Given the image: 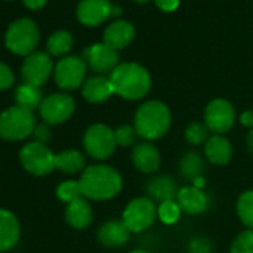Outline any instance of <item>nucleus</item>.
I'll list each match as a JSON object with an SVG mask.
<instances>
[{
    "label": "nucleus",
    "mask_w": 253,
    "mask_h": 253,
    "mask_svg": "<svg viewBox=\"0 0 253 253\" xmlns=\"http://www.w3.org/2000/svg\"><path fill=\"white\" fill-rule=\"evenodd\" d=\"M115 6L109 0H82L78 6V18L88 27L98 26L110 15H113Z\"/></svg>",
    "instance_id": "14"
},
{
    "label": "nucleus",
    "mask_w": 253,
    "mask_h": 253,
    "mask_svg": "<svg viewBox=\"0 0 253 253\" xmlns=\"http://www.w3.org/2000/svg\"><path fill=\"white\" fill-rule=\"evenodd\" d=\"M57 197L64 201V203H72L78 198H82V189H81V183L75 182V180H67L63 182L61 185H58L57 188Z\"/></svg>",
    "instance_id": "30"
},
{
    "label": "nucleus",
    "mask_w": 253,
    "mask_h": 253,
    "mask_svg": "<svg viewBox=\"0 0 253 253\" xmlns=\"http://www.w3.org/2000/svg\"><path fill=\"white\" fill-rule=\"evenodd\" d=\"M86 64L97 73L113 72L118 67V54L104 43H95L84 51Z\"/></svg>",
    "instance_id": "13"
},
{
    "label": "nucleus",
    "mask_w": 253,
    "mask_h": 253,
    "mask_svg": "<svg viewBox=\"0 0 253 253\" xmlns=\"http://www.w3.org/2000/svg\"><path fill=\"white\" fill-rule=\"evenodd\" d=\"M247 149H249V152L253 155V128H252L250 133L247 134Z\"/></svg>",
    "instance_id": "40"
},
{
    "label": "nucleus",
    "mask_w": 253,
    "mask_h": 253,
    "mask_svg": "<svg viewBox=\"0 0 253 253\" xmlns=\"http://www.w3.org/2000/svg\"><path fill=\"white\" fill-rule=\"evenodd\" d=\"M158 217L164 223H174L180 217V207L177 201H166L158 206Z\"/></svg>",
    "instance_id": "32"
},
{
    "label": "nucleus",
    "mask_w": 253,
    "mask_h": 253,
    "mask_svg": "<svg viewBox=\"0 0 253 253\" xmlns=\"http://www.w3.org/2000/svg\"><path fill=\"white\" fill-rule=\"evenodd\" d=\"M171 124L169 107L161 101H146L142 104L134 116V130L137 136L146 140H157L163 137Z\"/></svg>",
    "instance_id": "3"
},
{
    "label": "nucleus",
    "mask_w": 253,
    "mask_h": 253,
    "mask_svg": "<svg viewBox=\"0 0 253 253\" xmlns=\"http://www.w3.org/2000/svg\"><path fill=\"white\" fill-rule=\"evenodd\" d=\"M39 42V30L29 18L14 21L6 32V46L14 54L30 55Z\"/></svg>",
    "instance_id": "5"
},
{
    "label": "nucleus",
    "mask_w": 253,
    "mask_h": 253,
    "mask_svg": "<svg viewBox=\"0 0 253 253\" xmlns=\"http://www.w3.org/2000/svg\"><path fill=\"white\" fill-rule=\"evenodd\" d=\"M157 5L166 12H173L179 6V0H157Z\"/></svg>",
    "instance_id": "37"
},
{
    "label": "nucleus",
    "mask_w": 253,
    "mask_h": 253,
    "mask_svg": "<svg viewBox=\"0 0 253 253\" xmlns=\"http://www.w3.org/2000/svg\"><path fill=\"white\" fill-rule=\"evenodd\" d=\"M209 128L206 124H201V122H192L188 125V128L185 131V137L186 140L191 143V145H201L204 142L209 140Z\"/></svg>",
    "instance_id": "29"
},
{
    "label": "nucleus",
    "mask_w": 253,
    "mask_h": 253,
    "mask_svg": "<svg viewBox=\"0 0 253 253\" xmlns=\"http://www.w3.org/2000/svg\"><path fill=\"white\" fill-rule=\"evenodd\" d=\"M240 122L244 125V126H250L253 128V110H246L241 113L240 116Z\"/></svg>",
    "instance_id": "38"
},
{
    "label": "nucleus",
    "mask_w": 253,
    "mask_h": 253,
    "mask_svg": "<svg viewBox=\"0 0 253 253\" xmlns=\"http://www.w3.org/2000/svg\"><path fill=\"white\" fill-rule=\"evenodd\" d=\"M36 128V118L33 110L23 106H14L0 113V137L17 142L33 134Z\"/></svg>",
    "instance_id": "4"
},
{
    "label": "nucleus",
    "mask_w": 253,
    "mask_h": 253,
    "mask_svg": "<svg viewBox=\"0 0 253 253\" xmlns=\"http://www.w3.org/2000/svg\"><path fill=\"white\" fill-rule=\"evenodd\" d=\"M157 214L158 209L154 201L142 197L126 204L122 214V222L130 229V232H142L154 223Z\"/></svg>",
    "instance_id": "6"
},
{
    "label": "nucleus",
    "mask_w": 253,
    "mask_h": 253,
    "mask_svg": "<svg viewBox=\"0 0 253 253\" xmlns=\"http://www.w3.org/2000/svg\"><path fill=\"white\" fill-rule=\"evenodd\" d=\"M189 253H211V243L207 238L197 237L188 243Z\"/></svg>",
    "instance_id": "34"
},
{
    "label": "nucleus",
    "mask_w": 253,
    "mask_h": 253,
    "mask_svg": "<svg viewBox=\"0 0 253 253\" xmlns=\"http://www.w3.org/2000/svg\"><path fill=\"white\" fill-rule=\"evenodd\" d=\"M23 2H24V5H26L29 9L36 11V9H41V8L45 5L46 0H23Z\"/></svg>",
    "instance_id": "39"
},
{
    "label": "nucleus",
    "mask_w": 253,
    "mask_h": 253,
    "mask_svg": "<svg viewBox=\"0 0 253 253\" xmlns=\"http://www.w3.org/2000/svg\"><path fill=\"white\" fill-rule=\"evenodd\" d=\"M130 229L122 220H109L103 223L98 229V241L106 247H118L128 241Z\"/></svg>",
    "instance_id": "16"
},
{
    "label": "nucleus",
    "mask_w": 253,
    "mask_h": 253,
    "mask_svg": "<svg viewBox=\"0 0 253 253\" xmlns=\"http://www.w3.org/2000/svg\"><path fill=\"white\" fill-rule=\"evenodd\" d=\"M176 200H177L180 210L189 214H200L207 209L206 194L200 188H195V186H185L179 189Z\"/></svg>",
    "instance_id": "19"
},
{
    "label": "nucleus",
    "mask_w": 253,
    "mask_h": 253,
    "mask_svg": "<svg viewBox=\"0 0 253 253\" xmlns=\"http://www.w3.org/2000/svg\"><path fill=\"white\" fill-rule=\"evenodd\" d=\"M84 146L89 157L95 160H107L118 146L115 131H112L104 124H94L85 133Z\"/></svg>",
    "instance_id": "7"
},
{
    "label": "nucleus",
    "mask_w": 253,
    "mask_h": 253,
    "mask_svg": "<svg viewBox=\"0 0 253 253\" xmlns=\"http://www.w3.org/2000/svg\"><path fill=\"white\" fill-rule=\"evenodd\" d=\"M231 253H253V229L243 231L231 244Z\"/></svg>",
    "instance_id": "31"
},
{
    "label": "nucleus",
    "mask_w": 253,
    "mask_h": 253,
    "mask_svg": "<svg viewBox=\"0 0 253 253\" xmlns=\"http://www.w3.org/2000/svg\"><path fill=\"white\" fill-rule=\"evenodd\" d=\"M136 130L134 126H130V125H122L119 128L115 131V140H116V145L119 146H131L136 140Z\"/></svg>",
    "instance_id": "33"
},
{
    "label": "nucleus",
    "mask_w": 253,
    "mask_h": 253,
    "mask_svg": "<svg viewBox=\"0 0 253 253\" xmlns=\"http://www.w3.org/2000/svg\"><path fill=\"white\" fill-rule=\"evenodd\" d=\"M179 170L180 174L185 179L189 180H195L197 177H201V173L204 170V163L203 158L200 157V154L197 152H188L179 163Z\"/></svg>",
    "instance_id": "26"
},
{
    "label": "nucleus",
    "mask_w": 253,
    "mask_h": 253,
    "mask_svg": "<svg viewBox=\"0 0 253 253\" xmlns=\"http://www.w3.org/2000/svg\"><path fill=\"white\" fill-rule=\"evenodd\" d=\"M204 151H206L207 160L217 166L228 164L232 157V146H231L229 140L219 134L209 137V140L206 142Z\"/></svg>",
    "instance_id": "20"
},
{
    "label": "nucleus",
    "mask_w": 253,
    "mask_h": 253,
    "mask_svg": "<svg viewBox=\"0 0 253 253\" xmlns=\"http://www.w3.org/2000/svg\"><path fill=\"white\" fill-rule=\"evenodd\" d=\"M15 100H17L18 106H23L26 109H30V110L41 107V104L43 101L39 86H35L30 84H23L17 88Z\"/></svg>",
    "instance_id": "25"
},
{
    "label": "nucleus",
    "mask_w": 253,
    "mask_h": 253,
    "mask_svg": "<svg viewBox=\"0 0 253 253\" xmlns=\"http://www.w3.org/2000/svg\"><path fill=\"white\" fill-rule=\"evenodd\" d=\"M86 73L85 61L79 57H66L55 66V82L63 89H76Z\"/></svg>",
    "instance_id": "11"
},
{
    "label": "nucleus",
    "mask_w": 253,
    "mask_h": 253,
    "mask_svg": "<svg viewBox=\"0 0 253 253\" xmlns=\"http://www.w3.org/2000/svg\"><path fill=\"white\" fill-rule=\"evenodd\" d=\"M235 121V110L232 104L223 98H216L209 103L206 113H204V122L207 128L216 134L228 131Z\"/></svg>",
    "instance_id": "10"
},
{
    "label": "nucleus",
    "mask_w": 253,
    "mask_h": 253,
    "mask_svg": "<svg viewBox=\"0 0 253 253\" xmlns=\"http://www.w3.org/2000/svg\"><path fill=\"white\" fill-rule=\"evenodd\" d=\"M52 72V60L45 52H32L26 57L21 75L24 84H30L35 86L43 85Z\"/></svg>",
    "instance_id": "12"
},
{
    "label": "nucleus",
    "mask_w": 253,
    "mask_h": 253,
    "mask_svg": "<svg viewBox=\"0 0 253 253\" xmlns=\"http://www.w3.org/2000/svg\"><path fill=\"white\" fill-rule=\"evenodd\" d=\"M66 220L76 229H84L92 222V209L85 198H78L67 204Z\"/></svg>",
    "instance_id": "23"
},
{
    "label": "nucleus",
    "mask_w": 253,
    "mask_h": 253,
    "mask_svg": "<svg viewBox=\"0 0 253 253\" xmlns=\"http://www.w3.org/2000/svg\"><path fill=\"white\" fill-rule=\"evenodd\" d=\"M12 84H14L12 70L6 64L0 63V91H5V89L11 88Z\"/></svg>",
    "instance_id": "35"
},
{
    "label": "nucleus",
    "mask_w": 253,
    "mask_h": 253,
    "mask_svg": "<svg viewBox=\"0 0 253 253\" xmlns=\"http://www.w3.org/2000/svg\"><path fill=\"white\" fill-rule=\"evenodd\" d=\"M20 240V222L8 210L0 209V252L12 249Z\"/></svg>",
    "instance_id": "18"
},
{
    "label": "nucleus",
    "mask_w": 253,
    "mask_h": 253,
    "mask_svg": "<svg viewBox=\"0 0 253 253\" xmlns=\"http://www.w3.org/2000/svg\"><path fill=\"white\" fill-rule=\"evenodd\" d=\"M41 116L49 125L66 122L75 112V100L67 94H52L43 98L41 107Z\"/></svg>",
    "instance_id": "9"
},
{
    "label": "nucleus",
    "mask_w": 253,
    "mask_h": 253,
    "mask_svg": "<svg viewBox=\"0 0 253 253\" xmlns=\"http://www.w3.org/2000/svg\"><path fill=\"white\" fill-rule=\"evenodd\" d=\"M237 213L240 220L253 229V191H246L240 195L237 201Z\"/></svg>",
    "instance_id": "28"
},
{
    "label": "nucleus",
    "mask_w": 253,
    "mask_h": 253,
    "mask_svg": "<svg viewBox=\"0 0 253 253\" xmlns=\"http://www.w3.org/2000/svg\"><path fill=\"white\" fill-rule=\"evenodd\" d=\"M20 160L23 167L35 176H45L55 169V155L38 142L26 145L20 152Z\"/></svg>",
    "instance_id": "8"
},
{
    "label": "nucleus",
    "mask_w": 253,
    "mask_h": 253,
    "mask_svg": "<svg viewBox=\"0 0 253 253\" xmlns=\"http://www.w3.org/2000/svg\"><path fill=\"white\" fill-rule=\"evenodd\" d=\"M115 94L125 100H140L151 89V76L137 63H122L109 76Z\"/></svg>",
    "instance_id": "1"
},
{
    "label": "nucleus",
    "mask_w": 253,
    "mask_h": 253,
    "mask_svg": "<svg viewBox=\"0 0 253 253\" xmlns=\"http://www.w3.org/2000/svg\"><path fill=\"white\" fill-rule=\"evenodd\" d=\"M134 38V27L126 21H115L104 32V45L118 51L128 45Z\"/></svg>",
    "instance_id": "17"
},
{
    "label": "nucleus",
    "mask_w": 253,
    "mask_h": 253,
    "mask_svg": "<svg viewBox=\"0 0 253 253\" xmlns=\"http://www.w3.org/2000/svg\"><path fill=\"white\" fill-rule=\"evenodd\" d=\"M131 158H133V164L136 166V169H139L142 173L157 171L160 167V163H161L158 149L149 142L136 145L133 149Z\"/></svg>",
    "instance_id": "15"
},
{
    "label": "nucleus",
    "mask_w": 253,
    "mask_h": 253,
    "mask_svg": "<svg viewBox=\"0 0 253 253\" xmlns=\"http://www.w3.org/2000/svg\"><path fill=\"white\" fill-rule=\"evenodd\" d=\"M137 2H148V0H137Z\"/></svg>",
    "instance_id": "42"
},
{
    "label": "nucleus",
    "mask_w": 253,
    "mask_h": 253,
    "mask_svg": "<svg viewBox=\"0 0 253 253\" xmlns=\"http://www.w3.org/2000/svg\"><path fill=\"white\" fill-rule=\"evenodd\" d=\"M79 183L84 197L95 201H104L113 198L121 191L122 177L113 167L91 166L82 173Z\"/></svg>",
    "instance_id": "2"
},
{
    "label": "nucleus",
    "mask_w": 253,
    "mask_h": 253,
    "mask_svg": "<svg viewBox=\"0 0 253 253\" xmlns=\"http://www.w3.org/2000/svg\"><path fill=\"white\" fill-rule=\"evenodd\" d=\"M33 136H35V139H36L38 143L45 145V143L49 140V137H51V131H49L48 124L43 122V124L36 125V128H35V131H33Z\"/></svg>",
    "instance_id": "36"
},
{
    "label": "nucleus",
    "mask_w": 253,
    "mask_h": 253,
    "mask_svg": "<svg viewBox=\"0 0 253 253\" xmlns=\"http://www.w3.org/2000/svg\"><path fill=\"white\" fill-rule=\"evenodd\" d=\"M112 94H115L112 82L109 78H104V76H95V78L88 79L82 88V95L89 103L106 101Z\"/></svg>",
    "instance_id": "21"
},
{
    "label": "nucleus",
    "mask_w": 253,
    "mask_h": 253,
    "mask_svg": "<svg viewBox=\"0 0 253 253\" xmlns=\"http://www.w3.org/2000/svg\"><path fill=\"white\" fill-rule=\"evenodd\" d=\"M148 194L151 195L152 201H158L161 204L166 201H174V198H177L179 189L171 177L158 176L148 183Z\"/></svg>",
    "instance_id": "22"
},
{
    "label": "nucleus",
    "mask_w": 253,
    "mask_h": 253,
    "mask_svg": "<svg viewBox=\"0 0 253 253\" xmlns=\"http://www.w3.org/2000/svg\"><path fill=\"white\" fill-rule=\"evenodd\" d=\"M72 45H73V38L69 32H64V30L54 33L48 39V43H46L48 51L55 57L67 54L72 49Z\"/></svg>",
    "instance_id": "27"
},
{
    "label": "nucleus",
    "mask_w": 253,
    "mask_h": 253,
    "mask_svg": "<svg viewBox=\"0 0 253 253\" xmlns=\"http://www.w3.org/2000/svg\"><path fill=\"white\" fill-rule=\"evenodd\" d=\"M131 253H151V252H146V250H134Z\"/></svg>",
    "instance_id": "41"
},
{
    "label": "nucleus",
    "mask_w": 253,
    "mask_h": 253,
    "mask_svg": "<svg viewBox=\"0 0 253 253\" xmlns=\"http://www.w3.org/2000/svg\"><path fill=\"white\" fill-rule=\"evenodd\" d=\"M85 167V158L78 151H64L55 155V169L67 174H75Z\"/></svg>",
    "instance_id": "24"
}]
</instances>
